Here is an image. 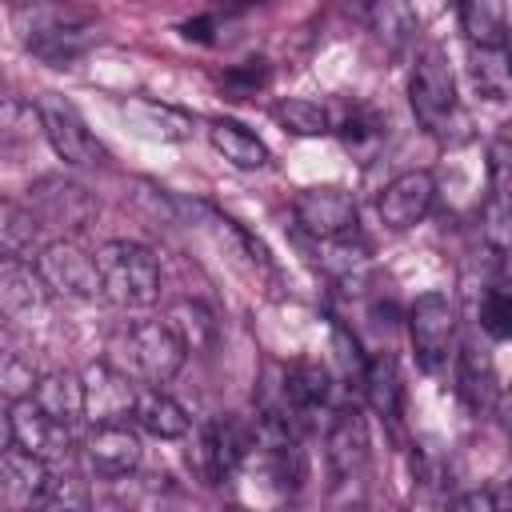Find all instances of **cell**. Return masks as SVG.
I'll return each mask as SVG.
<instances>
[{
	"label": "cell",
	"mask_w": 512,
	"mask_h": 512,
	"mask_svg": "<svg viewBox=\"0 0 512 512\" xmlns=\"http://www.w3.org/2000/svg\"><path fill=\"white\" fill-rule=\"evenodd\" d=\"M480 328L492 340H512V280L500 276L480 296Z\"/></svg>",
	"instance_id": "obj_29"
},
{
	"label": "cell",
	"mask_w": 512,
	"mask_h": 512,
	"mask_svg": "<svg viewBox=\"0 0 512 512\" xmlns=\"http://www.w3.org/2000/svg\"><path fill=\"white\" fill-rule=\"evenodd\" d=\"M328 392H332V376L312 360H296L284 368V380H280V416L288 424L292 416H312L316 408L328 404Z\"/></svg>",
	"instance_id": "obj_19"
},
{
	"label": "cell",
	"mask_w": 512,
	"mask_h": 512,
	"mask_svg": "<svg viewBox=\"0 0 512 512\" xmlns=\"http://www.w3.org/2000/svg\"><path fill=\"white\" fill-rule=\"evenodd\" d=\"M84 400H88V420L96 424H132V408L140 388L132 384V376H124L116 364L96 360L84 372Z\"/></svg>",
	"instance_id": "obj_12"
},
{
	"label": "cell",
	"mask_w": 512,
	"mask_h": 512,
	"mask_svg": "<svg viewBox=\"0 0 512 512\" xmlns=\"http://www.w3.org/2000/svg\"><path fill=\"white\" fill-rule=\"evenodd\" d=\"M460 392L472 408H488L492 404V392H496V368H492V356L476 344H464L460 348Z\"/></svg>",
	"instance_id": "obj_27"
},
{
	"label": "cell",
	"mask_w": 512,
	"mask_h": 512,
	"mask_svg": "<svg viewBox=\"0 0 512 512\" xmlns=\"http://www.w3.org/2000/svg\"><path fill=\"white\" fill-rule=\"evenodd\" d=\"M40 232H44V224L36 220V212L28 208V204H20V200H4L0 204V252H4V260H36L32 252H40L36 244H40Z\"/></svg>",
	"instance_id": "obj_23"
},
{
	"label": "cell",
	"mask_w": 512,
	"mask_h": 512,
	"mask_svg": "<svg viewBox=\"0 0 512 512\" xmlns=\"http://www.w3.org/2000/svg\"><path fill=\"white\" fill-rule=\"evenodd\" d=\"M292 220L300 224V232H308L312 240H348L356 236L360 224V208L352 200V192L336 188V184H320V188H304L292 200Z\"/></svg>",
	"instance_id": "obj_7"
},
{
	"label": "cell",
	"mask_w": 512,
	"mask_h": 512,
	"mask_svg": "<svg viewBox=\"0 0 512 512\" xmlns=\"http://www.w3.org/2000/svg\"><path fill=\"white\" fill-rule=\"evenodd\" d=\"M84 460L92 464V472L120 480L132 476L140 468V436L132 424H96L84 436Z\"/></svg>",
	"instance_id": "obj_15"
},
{
	"label": "cell",
	"mask_w": 512,
	"mask_h": 512,
	"mask_svg": "<svg viewBox=\"0 0 512 512\" xmlns=\"http://www.w3.org/2000/svg\"><path fill=\"white\" fill-rule=\"evenodd\" d=\"M120 112L128 116V124L152 140H184L192 136V116L172 108V104H160V100H148V96H128L120 100Z\"/></svg>",
	"instance_id": "obj_21"
},
{
	"label": "cell",
	"mask_w": 512,
	"mask_h": 512,
	"mask_svg": "<svg viewBox=\"0 0 512 512\" xmlns=\"http://www.w3.org/2000/svg\"><path fill=\"white\" fill-rule=\"evenodd\" d=\"M104 300L116 308H148L160 296V260L136 240H104L96 248Z\"/></svg>",
	"instance_id": "obj_2"
},
{
	"label": "cell",
	"mask_w": 512,
	"mask_h": 512,
	"mask_svg": "<svg viewBox=\"0 0 512 512\" xmlns=\"http://www.w3.org/2000/svg\"><path fill=\"white\" fill-rule=\"evenodd\" d=\"M272 116H276L288 132H296V136H324V132H336V116H332V108L320 104V100L288 96V100H280V104L272 108Z\"/></svg>",
	"instance_id": "obj_28"
},
{
	"label": "cell",
	"mask_w": 512,
	"mask_h": 512,
	"mask_svg": "<svg viewBox=\"0 0 512 512\" xmlns=\"http://www.w3.org/2000/svg\"><path fill=\"white\" fill-rule=\"evenodd\" d=\"M56 476L48 468V460L28 456L24 448L8 444L0 456V504L4 512H36L48 492H52Z\"/></svg>",
	"instance_id": "obj_9"
},
{
	"label": "cell",
	"mask_w": 512,
	"mask_h": 512,
	"mask_svg": "<svg viewBox=\"0 0 512 512\" xmlns=\"http://www.w3.org/2000/svg\"><path fill=\"white\" fill-rule=\"evenodd\" d=\"M28 208L44 228H60V232H80L96 216V200L64 176H40L28 188Z\"/></svg>",
	"instance_id": "obj_10"
},
{
	"label": "cell",
	"mask_w": 512,
	"mask_h": 512,
	"mask_svg": "<svg viewBox=\"0 0 512 512\" xmlns=\"http://www.w3.org/2000/svg\"><path fill=\"white\" fill-rule=\"evenodd\" d=\"M132 428H140V432H148L156 440H180V436H188L192 416L164 388H140L136 408H132Z\"/></svg>",
	"instance_id": "obj_20"
},
{
	"label": "cell",
	"mask_w": 512,
	"mask_h": 512,
	"mask_svg": "<svg viewBox=\"0 0 512 512\" xmlns=\"http://www.w3.org/2000/svg\"><path fill=\"white\" fill-rule=\"evenodd\" d=\"M36 108H40V120H44V136H48L52 152H56L64 164H72V168H96V164L108 160L104 144L88 132V124L76 116L72 104L48 96V100H40Z\"/></svg>",
	"instance_id": "obj_8"
},
{
	"label": "cell",
	"mask_w": 512,
	"mask_h": 512,
	"mask_svg": "<svg viewBox=\"0 0 512 512\" xmlns=\"http://www.w3.org/2000/svg\"><path fill=\"white\" fill-rule=\"evenodd\" d=\"M448 512H496V500H492V492H480V488H472V492L456 496Z\"/></svg>",
	"instance_id": "obj_36"
},
{
	"label": "cell",
	"mask_w": 512,
	"mask_h": 512,
	"mask_svg": "<svg viewBox=\"0 0 512 512\" xmlns=\"http://www.w3.org/2000/svg\"><path fill=\"white\" fill-rule=\"evenodd\" d=\"M32 404H36L40 412H48L56 424H64V428H76L80 420H88L84 376H80V372H72V368H56V372H44V376L36 380Z\"/></svg>",
	"instance_id": "obj_16"
},
{
	"label": "cell",
	"mask_w": 512,
	"mask_h": 512,
	"mask_svg": "<svg viewBox=\"0 0 512 512\" xmlns=\"http://www.w3.org/2000/svg\"><path fill=\"white\" fill-rule=\"evenodd\" d=\"M20 16H32V24L24 32V44L48 68H68L88 48V28H84V16L80 12H68V8H32V12H20Z\"/></svg>",
	"instance_id": "obj_6"
},
{
	"label": "cell",
	"mask_w": 512,
	"mask_h": 512,
	"mask_svg": "<svg viewBox=\"0 0 512 512\" xmlns=\"http://www.w3.org/2000/svg\"><path fill=\"white\" fill-rule=\"evenodd\" d=\"M48 284L40 280L36 264L28 260H4L0 264V312L4 320H32V312H40L48 304Z\"/></svg>",
	"instance_id": "obj_18"
},
{
	"label": "cell",
	"mask_w": 512,
	"mask_h": 512,
	"mask_svg": "<svg viewBox=\"0 0 512 512\" xmlns=\"http://www.w3.org/2000/svg\"><path fill=\"white\" fill-rule=\"evenodd\" d=\"M36 372H32V364L20 356V352H4V360H0V388H4V400L8 404H16V400H28L32 392H36Z\"/></svg>",
	"instance_id": "obj_32"
},
{
	"label": "cell",
	"mask_w": 512,
	"mask_h": 512,
	"mask_svg": "<svg viewBox=\"0 0 512 512\" xmlns=\"http://www.w3.org/2000/svg\"><path fill=\"white\" fill-rule=\"evenodd\" d=\"M364 396H368V404H372L384 420H396V416H400V396H404V388H400L396 360H392L388 352H380V356L368 360V368H364Z\"/></svg>",
	"instance_id": "obj_25"
},
{
	"label": "cell",
	"mask_w": 512,
	"mask_h": 512,
	"mask_svg": "<svg viewBox=\"0 0 512 512\" xmlns=\"http://www.w3.org/2000/svg\"><path fill=\"white\" fill-rule=\"evenodd\" d=\"M480 236L496 252L512 248V192H488L484 212H480Z\"/></svg>",
	"instance_id": "obj_31"
},
{
	"label": "cell",
	"mask_w": 512,
	"mask_h": 512,
	"mask_svg": "<svg viewBox=\"0 0 512 512\" xmlns=\"http://www.w3.org/2000/svg\"><path fill=\"white\" fill-rule=\"evenodd\" d=\"M36 272L48 284L52 296L64 300H104V284H100V268H96V252H84L72 240H52L36 252Z\"/></svg>",
	"instance_id": "obj_4"
},
{
	"label": "cell",
	"mask_w": 512,
	"mask_h": 512,
	"mask_svg": "<svg viewBox=\"0 0 512 512\" xmlns=\"http://www.w3.org/2000/svg\"><path fill=\"white\" fill-rule=\"evenodd\" d=\"M248 448H252V436L236 420H212V424L200 428L196 456H200V468H204L208 480H224V476H232L240 468Z\"/></svg>",
	"instance_id": "obj_17"
},
{
	"label": "cell",
	"mask_w": 512,
	"mask_h": 512,
	"mask_svg": "<svg viewBox=\"0 0 512 512\" xmlns=\"http://www.w3.org/2000/svg\"><path fill=\"white\" fill-rule=\"evenodd\" d=\"M432 204H436V176L424 172V168H412V172L392 176L380 188V196H376V212H380V220L392 232H408L420 220H428Z\"/></svg>",
	"instance_id": "obj_11"
},
{
	"label": "cell",
	"mask_w": 512,
	"mask_h": 512,
	"mask_svg": "<svg viewBox=\"0 0 512 512\" xmlns=\"http://www.w3.org/2000/svg\"><path fill=\"white\" fill-rule=\"evenodd\" d=\"M220 84H224L232 96H248V92H256V88L268 84V68H264V60H244V64L224 68Z\"/></svg>",
	"instance_id": "obj_35"
},
{
	"label": "cell",
	"mask_w": 512,
	"mask_h": 512,
	"mask_svg": "<svg viewBox=\"0 0 512 512\" xmlns=\"http://www.w3.org/2000/svg\"><path fill=\"white\" fill-rule=\"evenodd\" d=\"M472 76H476V88H484L488 100H500V92L512 84L508 80V68H504V52H476L472 48Z\"/></svg>",
	"instance_id": "obj_33"
},
{
	"label": "cell",
	"mask_w": 512,
	"mask_h": 512,
	"mask_svg": "<svg viewBox=\"0 0 512 512\" xmlns=\"http://www.w3.org/2000/svg\"><path fill=\"white\" fill-rule=\"evenodd\" d=\"M68 432H72V428L56 424L48 412H40V408L32 404V396L8 404V444L24 448L28 456L60 460V456L72 448V436H68Z\"/></svg>",
	"instance_id": "obj_13"
},
{
	"label": "cell",
	"mask_w": 512,
	"mask_h": 512,
	"mask_svg": "<svg viewBox=\"0 0 512 512\" xmlns=\"http://www.w3.org/2000/svg\"><path fill=\"white\" fill-rule=\"evenodd\" d=\"M188 360L184 340L164 320H136L124 324L108 344V364H116L124 376L140 380L144 388H164Z\"/></svg>",
	"instance_id": "obj_1"
},
{
	"label": "cell",
	"mask_w": 512,
	"mask_h": 512,
	"mask_svg": "<svg viewBox=\"0 0 512 512\" xmlns=\"http://www.w3.org/2000/svg\"><path fill=\"white\" fill-rule=\"evenodd\" d=\"M368 20H372V32L392 48L400 52L408 44V36L416 32V12L400 0H384V4H372L368 8Z\"/></svg>",
	"instance_id": "obj_30"
},
{
	"label": "cell",
	"mask_w": 512,
	"mask_h": 512,
	"mask_svg": "<svg viewBox=\"0 0 512 512\" xmlns=\"http://www.w3.org/2000/svg\"><path fill=\"white\" fill-rule=\"evenodd\" d=\"M340 512H368V508H364V500H356V504H344Z\"/></svg>",
	"instance_id": "obj_38"
},
{
	"label": "cell",
	"mask_w": 512,
	"mask_h": 512,
	"mask_svg": "<svg viewBox=\"0 0 512 512\" xmlns=\"http://www.w3.org/2000/svg\"><path fill=\"white\" fill-rule=\"evenodd\" d=\"M208 140H212V148L232 164V168H244V172H256V168H264L272 156H268V144L256 136V132H248L244 124H236V120H224V116H216L212 124H208Z\"/></svg>",
	"instance_id": "obj_22"
},
{
	"label": "cell",
	"mask_w": 512,
	"mask_h": 512,
	"mask_svg": "<svg viewBox=\"0 0 512 512\" xmlns=\"http://www.w3.org/2000/svg\"><path fill=\"white\" fill-rule=\"evenodd\" d=\"M504 68H508V80H512V28H508V40H504Z\"/></svg>",
	"instance_id": "obj_37"
},
{
	"label": "cell",
	"mask_w": 512,
	"mask_h": 512,
	"mask_svg": "<svg viewBox=\"0 0 512 512\" xmlns=\"http://www.w3.org/2000/svg\"><path fill=\"white\" fill-rule=\"evenodd\" d=\"M164 324L184 340L188 352H208V348L216 344V320H212V312L200 308V304H192V300L172 304V308L164 312Z\"/></svg>",
	"instance_id": "obj_26"
},
{
	"label": "cell",
	"mask_w": 512,
	"mask_h": 512,
	"mask_svg": "<svg viewBox=\"0 0 512 512\" xmlns=\"http://www.w3.org/2000/svg\"><path fill=\"white\" fill-rule=\"evenodd\" d=\"M408 340H412L416 364L424 372H436L456 344V304L444 292L416 296L408 308Z\"/></svg>",
	"instance_id": "obj_5"
},
{
	"label": "cell",
	"mask_w": 512,
	"mask_h": 512,
	"mask_svg": "<svg viewBox=\"0 0 512 512\" xmlns=\"http://www.w3.org/2000/svg\"><path fill=\"white\" fill-rule=\"evenodd\" d=\"M488 180L492 192H512V132H500L488 144Z\"/></svg>",
	"instance_id": "obj_34"
},
{
	"label": "cell",
	"mask_w": 512,
	"mask_h": 512,
	"mask_svg": "<svg viewBox=\"0 0 512 512\" xmlns=\"http://www.w3.org/2000/svg\"><path fill=\"white\" fill-rule=\"evenodd\" d=\"M408 104L428 132H444L448 120L456 116V76L440 48H424L416 56L408 80Z\"/></svg>",
	"instance_id": "obj_3"
},
{
	"label": "cell",
	"mask_w": 512,
	"mask_h": 512,
	"mask_svg": "<svg viewBox=\"0 0 512 512\" xmlns=\"http://www.w3.org/2000/svg\"><path fill=\"white\" fill-rule=\"evenodd\" d=\"M508 12L492 0H468L460 4V32L476 52H500L508 40Z\"/></svg>",
	"instance_id": "obj_24"
},
{
	"label": "cell",
	"mask_w": 512,
	"mask_h": 512,
	"mask_svg": "<svg viewBox=\"0 0 512 512\" xmlns=\"http://www.w3.org/2000/svg\"><path fill=\"white\" fill-rule=\"evenodd\" d=\"M324 456L340 484L360 480V472L368 464V424H364L360 408H340L332 416L328 436H324Z\"/></svg>",
	"instance_id": "obj_14"
}]
</instances>
